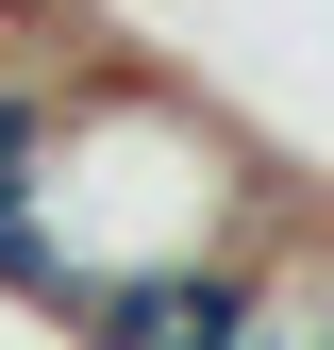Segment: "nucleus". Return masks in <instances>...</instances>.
Listing matches in <instances>:
<instances>
[{
	"label": "nucleus",
	"mask_w": 334,
	"mask_h": 350,
	"mask_svg": "<svg viewBox=\"0 0 334 350\" xmlns=\"http://www.w3.org/2000/svg\"><path fill=\"white\" fill-rule=\"evenodd\" d=\"M17 17H34V0H0V33H17Z\"/></svg>",
	"instance_id": "nucleus-2"
},
{
	"label": "nucleus",
	"mask_w": 334,
	"mask_h": 350,
	"mask_svg": "<svg viewBox=\"0 0 334 350\" xmlns=\"http://www.w3.org/2000/svg\"><path fill=\"white\" fill-rule=\"evenodd\" d=\"M284 167L234 134L201 83L167 67H67L51 134H34V217H17V300H51V317H101V300L134 284H218L234 250L284 234Z\"/></svg>",
	"instance_id": "nucleus-1"
}]
</instances>
